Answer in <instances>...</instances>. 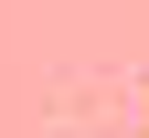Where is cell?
Masks as SVG:
<instances>
[]
</instances>
